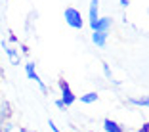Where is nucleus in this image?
<instances>
[{
	"mask_svg": "<svg viewBox=\"0 0 149 132\" xmlns=\"http://www.w3.org/2000/svg\"><path fill=\"white\" fill-rule=\"evenodd\" d=\"M63 19H65L67 27H71V29H74V31H80V29L84 27V19H82L80 10L73 8V6L65 8V12H63Z\"/></svg>",
	"mask_w": 149,
	"mask_h": 132,
	"instance_id": "obj_1",
	"label": "nucleus"
},
{
	"mask_svg": "<svg viewBox=\"0 0 149 132\" xmlns=\"http://www.w3.org/2000/svg\"><path fill=\"white\" fill-rule=\"evenodd\" d=\"M57 86H59V92H61V98H59V100L63 101V105H65V107H71L74 101L79 100V98H77V94L73 92L71 84L67 82L65 79H59V80H57Z\"/></svg>",
	"mask_w": 149,
	"mask_h": 132,
	"instance_id": "obj_2",
	"label": "nucleus"
},
{
	"mask_svg": "<svg viewBox=\"0 0 149 132\" xmlns=\"http://www.w3.org/2000/svg\"><path fill=\"white\" fill-rule=\"evenodd\" d=\"M23 67H25V75H27V79L33 80V82H35L36 86L40 88V92H42V94H48V86H46V82H44V80L40 79V75L36 73L35 63H33V61H27Z\"/></svg>",
	"mask_w": 149,
	"mask_h": 132,
	"instance_id": "obj_3",
	"label": "nucleus"
},
{
	"mask_svg": "<svg viewBox=\"0 0 149 132\" xmlns=\"http://www.w3.org/2000/svg\"><path fill=\"white\" fill-rule=\"evenodd\" d=\"M111 27H113V19L109 17V15H103L101 17L100 15V19H97L94 25H90V29H92V33H109L111 31Z\"/></svg>",
	"mask_w": 149,
	"mask_h": 132,
	"instance_id": "obj_4",
	"label": "nucleus"
},
{
	"mask_svg": "<svg viewBox=\"0 0 149 132\" xmlns=\"http://www.w3.org/2000/svg\"><path fill=\"white\" fill-rule=\"evenodd\" d=\"M0 46L4 48L6 56H8V57H10V61H12V65H19V63H21V54H19V50H17V48L10 46L6 40H2V42H0Z\"/></svg>",
	"mask_w": 149,
	"mask_h": 132,
	"instance_id": "obj_5",
	"label": "nucleus"
},
{
	"mask_svg": "<svg viewBox=\"0 0 149 132\" xmlns=\"http://www.w3.org/2000/svg\"><path fill=\"white\" fill-rule=\"evenodd\" d=\"M97 19H100V0H90V6H88V25H94Z\"/></svg>",
	"mask_w": 149,
	"mask_h": 132,
	"instance_id": "obj_6",
	"label": "nucleus"
},
{
	"mask_svg": "<svg viewBox=\"0 0 149 132\" xmlns=\"http://www.w3.org/2000/svg\"><path fill=\"white\" fill-rule=\"evenodd\" d=\"M12 115H13V107L8 100H0V123H6V121H12Z\"/></svg>",
	"mask_w": 149,
	"mask_h": 132,
	"instance_id": "obj_7",
	"label": "nucleus"
},
{
	"mask_svg": "<svg viewBox=\"0 0 149 132\" xmlns=\"http://www.w3.org/2000/svg\"><path fill=\"white\" fill-rule=\"evenodd\" d=\"M103 132H126V126L107 117V119H103Z\"/></svg>",
	"mask_w": 149,
	"mask_h": 132,
	"instance_id": "obj_8",
	"label": "nucleus"
},
{
	"mask_svg": "<svg viewBox=\"0 0 149 132\" xmlns=\"http://www.w3.org/2000/svg\"><path fill=\"white\" fill-rule=\"evenodd\" d=\"M107 40H109V33H92V42L96 44L97 48H105Z\"/></svg>",
	"mask_w": 149,
	"mask_h": 132,
	"instance_id": "obj_9",
	"label": "nucleus"
},
{
	"mask_svg": "<svg viewBox=\"0 0 149 132\" xmlns=\"http://www.w3.org/2000/svg\"><path fill=\"white\" fill-rule=\"evenodd\" d=\"M128 103L136 107H149V96H136V98H128Z\"/></svg>",
	"mask_w": 149,
	"mask_h": 132,
	"instance_id": "obj_10",
	"label": "nucleus"
},
{
	"mask_svg": "<svg viewBox=\"0 0 149 132\" xmlns=\"http://www.w3.org/2000/svg\"><path fill=\"white\" fill-rule=\"evenodd\" d=\"M100 100V94L97 92H86L80 96V103H96Z\"/></svg>",
	"mask_w": 149,
	"mask_h": 132,
	"instance_id": "obj_11",
	"label": "nucleus"
},
{
	"mask_svg": "<svg viewBox=\"0 0 149 132\" xmlns=\"http://www.w3.org/2000/svg\"><path fill=\"white\" fill-rule=\"evenodd\" d=\"M101 69H103V75H105V79H109V80H113L115 84H120L118 80H115L113 79V71H111V67H109V63H101Z\"/></svg>",
	"mask_w": 149,
	"mask_h": 132,
	"instance_id": "obj_12",
	"label": "nucleus"
},
{
	"mask_svg": "<svg viewBox=\"0 0 149 132\" xmlns=\"http://www.w3.org/2000/svg\"><path fill=\"white\" fill-rule=\"evenodd\" d=\"M0 132H15V124H13L12 121L0 123Z\"/></svg>",
	"mask_w": 149,
	"mask_h": 132,
	"instance_id": "obj_13",
	"label": "nucleus"
},
{
	"mask_svg": "<svg viewBox=\"0 0 149 132\" xmlns=\"http://www.w3.org/2000/svg\"><path fill=\"white\" fill-rule=\"evenodd\" d=\"M6 42H12V44H19V38H17V36H15V33H13L12 31V29H10V31H8V40H6Z\"/></svg>",
	"mask_w": 149,
	"mask_h": 132,
	"instance_id": "obj_14",
	"label": "nucleus"
},
{
	"mask_svg": "<svg viewBox=\"0 0 149 132\" xmlns=\"http://www.w3.org/2000/svg\"><path fill=\"white\" fill-rule=\"evenodd\" d=\"M48 126H50V130H52V132H61L59 128H57V124H56V121H54V119H48Z\"/></svg>",
	"mask_w": 149,
	"mask_h": 132,
	"instance_id": "obj_15",
	"label": "nucleus"
},
{
	"mask_svg": "<svg viewBox=\"0 0 149 132\" xmlns=\"http://www.w3.org/2000/svg\"><path fill=\"white\" fill-rule=\"evenodd\" d=\"M19 48H21V54L23 56H29V54H31V50H29V46H27V44H19Z\"/></svg>",
	"mask_w": 149,
	"mask_h": 132,
	"instance_id": "obj_16",
	"label": "nucleus"
},
{
	"mask_svg": "<svg viewBox=\"0 0 149 132\" xmlns=\"http://www.w3.org/2000/svg\"><path fill=\"white\" fill-rule=\"evenodd\" d=\"M118 6H120V8H128V6H130V0H118Z\"/></svg>",
	"mask_w": 149,
	"mask_h": 132,
	"instance_id": "obj_17",
	"label": "nucleus"
},
{
	"mask_svg": "<svg viewBox=\"0 0 149 132\" xmlns=\"http://www.w3.org/2000/svg\"><path fill=\"white\" fill-rule=\"evenodd\" d=\"M54 103H56V107H57V109H61V111H63V109H65V105H63V101H61V100H59V98H57V100H56V101H54Z\"/></svg>",
	"mask_w": 149,
	"mask_h": 132,
	"instance_id": "obj_18",
	"label": "nucleus"
},
{
	"mask_svg": "<svg viewBox=\"0 0 149 132\" xmlns=\"http://www.w3.org/2000/svg\"><path fill=\"white\" fill-rule=\"evenodd\" d=\"M138 132H149V123H143V124H141V128H140Z\"/></svg>",
	"mask_w": 149,
	"mask_h": 132,
	"instance_id": "obj_19",
	"label": "nucleus"
},
{
	"mask_svg": "<svg viewBox=\"0 0 149 132\" xmlns=\"http://www.w3.org/2000/svg\"><path fill=\"white\" fill-rule=\"evenodd\" d=\"M17 132H36V130H33V128H27V126H19Z\"/></svg>",
	"mask_w": 149,
	"mask_h": 132,
	"instance_id": "obj_20",
	"label": "nucleus"
},
{
	"mask_svg": "<svg viewBox=\"0 0 149 132\" xmlns=\"http://www.w3.org/2000/svg\"><path fill=\"white\" fill-rule=\"evenodd\" d=\"M0 75H2V69H0Z\"/></svg>",
	"mask_w": 149,
	"mask_h": 132,
	"instance_id": "obj_21",
	"label": "nucleus"
},
{
	"mask_svg": "<svg viewBox=\"0 0 149 132\" xmlns=\"http://www.w3.org/2000/svg\"><path fill=\"white\" fill-rule=\"evenodd\" d=\"M147 13H149V8H147Z\"/></svg>",
	"mask_w": 149,
	"mask_h": 132,
	"instance_id": "obj_22",
	"label": "nucleus"
},
{
	"mask_svg": "<svg viewBox=\"0 0 149 132\" xmlns=\"http://www.w3.org/2000/svg\"><path fill=\"white\" fill-rule=\"evenodd\" d=\"M90 132H94V130H90Z\"/></svg>",
	"mask_w": 149,
	"mask_h": 132,
	"instance_id": "obj_23",
	"label": "nucleus"
}]
</instances>
